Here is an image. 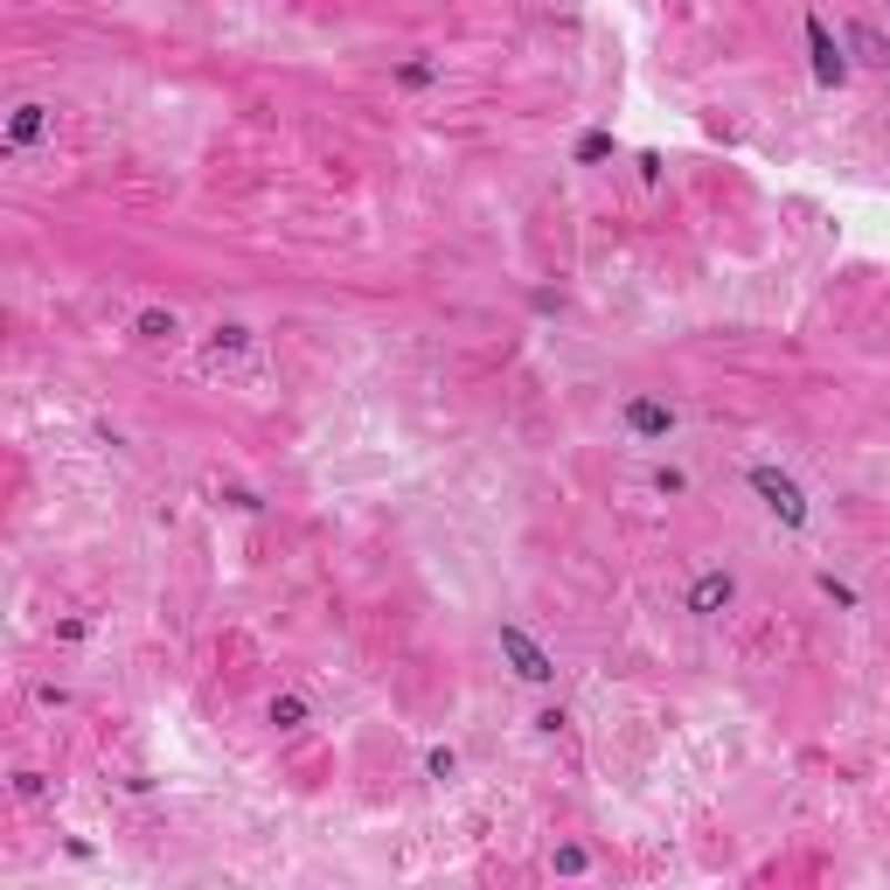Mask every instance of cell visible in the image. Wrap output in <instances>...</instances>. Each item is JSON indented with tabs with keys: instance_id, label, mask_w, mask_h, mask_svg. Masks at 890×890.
Returning a JSON list of instances; mask_svg holds the SVG:
<instances>
[{
	"instance_id": "cell-1",
	"label": "cell",
	"mask_w": 890,
	"mask_h": 890,
	"mask_svg": "<svg viewBox=\"0 0 890 890\" xmlns=\"http://www.w3.org/2000/svg\"><path fill=\"white\" fill-rule=\"evenodd\" d=\"M745 487L758 494V508H766L772 522H787V529H807V515H815V508H807V494H800V481L779 474L772 459H758L751 474H745Z\"/></svg>"
},
{
	"instance_id": "cell-2",
	"label": "cell",
	"mask_w": 890,
	"mask_h": 890,
	"mask_svg": "<svg viewBox=\"0 0 890 890\" xmlns=\"http://www.w3.org/2000/svg\"><path fill=\"white\" fill-rule=\"evenodd\" d=\"M494 640H502V654H508V668L522 675V682H529V689H549V682H557V654H549L536 634H529V626H515V619H502V626H494Z\"/></svg>"
},
{
	"instance_id": "cell-3",
	"label": "cell",
	"mask_w": 890,
	"mask_h": 890,
	"mask_svg": "<svg viewBox=\"0 0 890 890\" xmlns=\"http://www.w3.org/2000/svg\"><path fill=\"white\" fill-rule=\"evenodd\" d=\"M619 425H626V438H640V445H668L675 425H682V411H675L668 397H654V390H634V397L619 404Z\"/></svg>"
},
{
	"instance_id": "cell-4",
	"label": "cell",
	"mask_w": 890,
	"mask_h": 890,
	"mask_svg": "<svg viewBox=\"0 0 890 890\" xmlns=\"http://www.w3.org/2000/svg\"><path fill=\"white\" fill-rule=\"evenodd\" d=\"M730 606H738V570H730V564H702L689 578V591H682V613L689 619H724Z\"/></svg>"
},
{
	"instance_id": "cell-5",
	"label": "cell",
	"mask_w": 890,
	"mask_h": 890,
	"mask_svg": "<svg viewBox=\"0 0 890 890\" xmlns=\"http://www.w3.org/2000/svg\"><path fill=\"white\" fill-rule=\"evenodd\" d=\"M807 63H815V84H821V91H842V84H849V70H856V63H849V49L828 36V21H821V14H807Z\"/></svg>"
},
{
	"instance_id": "cell-6",
	"label": "cell",
	"mask_w": 890,
	"mask_h": 890,
	"mask_svg": "<svg viewBox=\"0 0 890 890\" xmlns=\"http://www.w3.org/2000/svg\"><path fill=\"white\" fill-rule=\"evenodd\" d=\"M842 49H849V63L856 70H890V36L877 29V21H842Z\"/></svg>"
},
{
	"instance_id": "cell-7",
	"label": "cell",
	"mask_w": 890,
	"mask_h": 890,
	"mask_svg": "<svg viewBox=\"0 0 890 890\" xmlns=\"http://www.w3.org/2000/svg\"><path fill=\"white\" fill-rule=\"evenodd\" d=\"M49 125H57V112H49V104H14L8 112V153H29V146H42L49 140Z\"/></svg>"
},
{
	"instance_id": "cell-8",
	"label": "cell",
	"mask_w": 890,
	"mask_h": 890,
	"mask_svg": "<svg viewBox=\"0 0 890 890\" xmlns=\"http://www.w3.org/2000/svg\"><path fill=\"white\" fill-rule=\"evenodd\" d=\"M244 348H251V327H244V321L209 327V342H202V370H223V362H237Z\"/></svg>"
},
{
	"instance_id": "cell-9",
	"label": "cell",
	"mask_w": 890,
	"mask_h": 890,
	"mask_svg": "<svg viewBox=\"0 0 890 890\" xmlns=\"http://www.w3.org/2000/svg\"><path fill=\"white\" fill-rule=\"evenodd\" d=\"M133 334H140L146 348H174L181 342V313L174 306H140L133 313Z\"/></svg>"
},
{
	"instance_id": "cell-10",
	"label": "cell",
	"mask_w": 890,
	"mask_h": 890,
	"mask_svg": "<svg viewBox=\"0 0 890 890\" xmlns=\"http://www.w3.org/2000/svg\"><path fill=\"white\" fill-rule=\"evenodd\" d=\"M265 717H272V730H306V724H313V702L285 689V696H272V710H265Z\"/></svg>"
},
{
	"instance_id": "cell-11",
	"label": "cell",
	"mask_w": 890,
	"mask_h": 890,
	"mask_svg": "<svg viewBox=\"0 0 890 890\" xmlns=\"http://www.w3.org/2000/svg\"><path fill=\"white\" fill-rule=\"evenodd\" d=\"M815 591H821V598H835L842 613H856V606H862V598H856V585H842L835 570H821V578H815Z\"/></svg>"
},
{
	"instance_id": "cell-12",
	"label": "cell",
	"mask_w": 890,
	"mask_h": 890,
	"mask_svg": "<svg viewBox=\"0 0 890 890\" xmlns=\"http://www.w3.org/2000/svg\"><path fill=\"white\" fill-rule=\"evenodd\" d=\"M549 870H564V877H585V870H591V856H585L578 842H564L557 856H549Z\"/></svg>"
},
{
	"instance_id": "cell-13",
	"label": "cell",
	"mask_w": 890,
	"mask_h": 890,
	"mask_svg": "<svg viewBox=\"0 0 890 890\" xmlns=\"http://www.w3.org/2000/svg\"><path fill=\"white\" fill-rule=\"evenodd\" d=\"M425 772H432V779H453V772H459V751H453V745H432V751H425Z\"/></svg>"
},
{
	"instance_id": "cell-14",
	"label": "cell",
	"mask_w": 890,
	"mask_h": 890,
	"mask_svg": "<svg viewBox=\"0 0 890 890\" xmlns=\"http://www.w3.org/2000/svg\"><path fill=\"white\" fill-rule=\"evenodd\" d=\"M654 494H668V502L689 494V474H682V466H654Z\"/></svg>"
},
{
	"instance_id": "cell-15",
	"label": "cell",
	"mask_w": 890,
	"mask_h": 890,
	"mask_svg": "<svg viewBox=\"0 0 890 890\" xmlns=\"http://www.w3.org/2000/svg\"><path fill=\"white\" fill-rule=\"evenodd\" d=\"M432 77H438V63H404V70H397V84H411V91H417V84H432Z\"/></svg>"
},
{
	"instance_id": "cell-16",
	"label": "cell",
	"mask_w": 890,
	"mask_h": 890,
	"mask_svg": "<svg viewBox=\"0 0 890 890\" xmlns=\"http://www.w3.org/2000/svg\"><path fill=\"white\" fill-rule=\"evenodd\" d=\"M883 14H890V0H883Z\"/></svg>"
}]
</instances>
